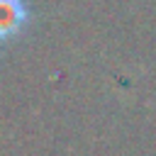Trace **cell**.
Instances as JSON below:
<instances>
[{
    "mask_svg": "<svg viewBox=\"0 0 156 156\" xmlns=\"http://www.w3.org/2000/svg\"><path fill=\"white\" fill-rule=\"evenodd\" d=\"M27 22V10L22 0H0V41L15 37Z\"/></svg>",
    "mask_w": 156,
    "mask_h": 156,
    "instance_id": "6da1fadb",
    "label": "cell"
}]
</instances>
